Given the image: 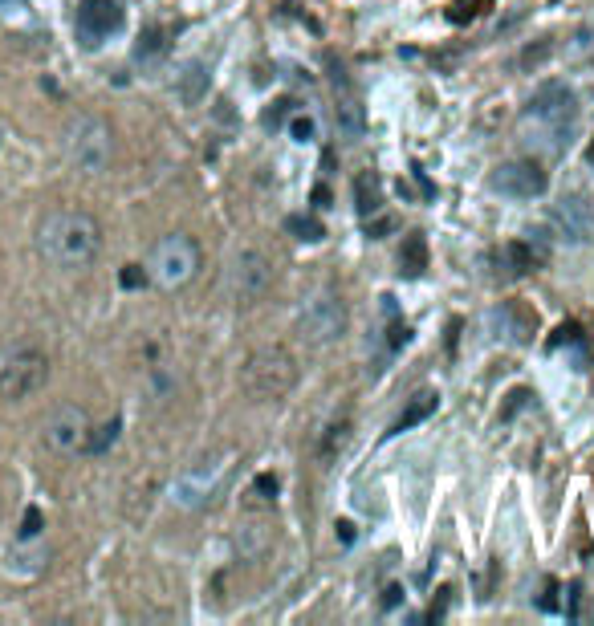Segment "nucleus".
<instances>
[{
	"instance_id": "nucleus-10",
	"label": "nucleus",
	"mask_w": 594,
	"mask_h": 626,
	"mask_svg": "<svg viewBox=\"0 0 594 626\" xmlns=\"http://www.w3.org/2000/svg\"><path fill=\"white\" fill-rule=\"evenodd\" d=\"M269 281H273V265L257 253V248H245V253L232 257V265H228V297L232 301H241V305L261 301Z\"/></svg>"
},
{
	"instance_id": "nucleus-11",
	"label": "nucleus",
	"mask_w": 594,
	"mask_h": 626,
	"mask_svg": "<svg viewBox=\"0 0 594 626\" xmlns=\"http://www.w3.org/2000/svg\"><path fill=\"white\" fill-rule=\"evenodd\" d=\"M546 171L542 163H533V159H513V163H501L493 175H489V187L509 200H533V196H542L546 192Z\"/></svg>"
},
{
	"instance_id": "nucleus-15",
	"label": "nucleus",
	"mask_w": 594,
	"mask_h": 626,
	"mask_svg": "<svg viewBox=\"0 0 594 626\" xmlns=\"http://www.w3.org/2000/svg\"><path fill=\"white\" fill-rule=\"evenodd\" d=\"M334 94H338V106H334V118H338V131L342 135H350V139H359L363 135V106H359V98L350 94V86H346V78H342V70L334 74Z\"/></svg>"
},
{
	"instance_id": "nucleus-13",
	"label": "nucleus",
	"mask_w": 594,
	"mask_h": 626,
	"mask_svg": "<svg viewBox=\"0 0 594 626\" xmlns=\"http://www.w3.org/2000/svg\"><path fill=\"white\" fill-rule=\"evenodd\" d=\"M550 224L554 232L566 240V244H586L594 236V208L586 196H566L554 212H550Z\"/></svg>"
},
{
	"instance_id": "nucleus-16",
	"label": "nucleus",
	"mask_w": 594,
	"mask_h": 626,
	"mask_svg": "<svg viewBox=\"0 0 594 626\" xmlns=\"http://www.w3.org/2000/svg\"><path fill=\"white\" fill-rule=\"evenodd\" d=\"M436 407H440V395H436V391H415V395L407 399V407L399 411V419L391 423L387 435H403V431H411V427H420L424 419L436 415Z\"/></svg>"
},
{
	"instance_id": "nucleus-7",
	"label": "nucleus",
	"mask_w": 594,
	"mask_h": 626,
	"mask_svg": "<svg viewBox=\"0 0 594 626\" xmlns=\"http://www.w3.org/2000/svg\"><path fill=\"white\" fill-rule=\"evenodd\" d=\"M45 448L57 452V456H74V452H86V440H90V415L78 407V403H62L53 407L45 427Z\"/></svg>"
},
{
	"instance_id": "nucleus-28",
	"label": "nucleus",
	"mask_w": 594,
	"mask_h": 626,
	"mask_svg": "<svg viewBox=\"0 0 594 626\" xmlns=\"http://www.w3.org/2000/svg\"><path fill=\"white\" fill-rule=\"evenodd\" d=\"M200 82H204V66H192V70H188V86H184V98H188V102L200 98Z\"/></svg>"
},
{
	"instance_id": "nucleus-17",
	"label": "nucleus",
	"mask_w": 594,
	"mask_h": 626,
	"mask_svg": "<svg viewBox=\"0 0 594 626\" xmlns=\"http://www.w3.org/2000/svg\"><path fill=\"white\" fill-rule=\"evenodd\" d=\"M424 269H428V240H424V232H411L403 240V248H399V273L403 277H420Z\"/></svg>"
},
{
	"instance_id": "nucleus-32",
	"label": "nucleus",
	"mask_w": 594,
	"mask_h": 626,
	"mask_svg": "<svg viewBox=\"0 0 594 626\" xmlns=\"http://www.w3.org/2000/svg\"><path fill=\"white\" fill-rule=\"evenodd\" d=\"M143 281H147V273H143L139 265H127V269H123V285H127V289H139Z\"/></svg>"
},
{
	"instance_id": "nucleus-18",
	"label": "nucleus",
	"mask_w": 594,
	"mask_h": 626,
	"mask_svg": "<svg viewBox=\"0 0 594 626\" xmlns=\"http://www.w3.org/2000/svg\"><path fill=\"white\" fill-rule=\"evenodd\" d=\"M350 431H354V419L350 415H338V419H330V427H326V435H322V448H318V456L330 464L334 456H342L346 452V444H350Z\"/></svg>"
},
{
	"instance_id": "nucleus-6",
	"label": "nucleus",
	"mask_w": 594,
	"mask_h": 626,
	"mask_svg": "<svg viewBox=\"0 0 594 626\" xmlns=\"http://www.w3.org/2000/svg\"><path fill=\"white\" fill-rule=\"evenodd\" d=\"M297 334H302L310 346H330L346 334V305L338 293L322 289L314 297H306L302 313H297Z\"/></svg>"
},
{
	"instance_id": "nucleus-5",
	"label": "nucleus",
	"mask_w": 594,
	"mask_h": 626,
	"mask_svg": "<svg viewBox=\"0 0 594 626\" xmlns=\"http://www.w3.org/2000/svg\"><path fill=\"white\" fill-rule=\"evenodd\" d=\"M196 273H200V244L188 232H171V236L155 240L151 257H147V281L175 293V289H184Z\"/></svg>"
},
{
	"instance_id": "nucleus-35",
	"label": "nucleus",
	"mask_w": 594,
	"mask_h": 626,
	"mask_svg": "<svg viewBox=\"0 0 594 626\" xmlns=\"http://www.w3.org/2000/svg\"><path fill=\"white\" fill-rule=\"evenodd\" d=\"M0 509H5V500H0Z\"/></svg>"
},
{
	"instance_id": "nucleus-29",
	"label": "nucleus",
	"mask_w": 594,
	"mask_h": 626,
	"mask_svg": "<svg viewBox=\"0 0 594 626\" xmlns=\"http://www.w3.org/2000/svg\"><path fill=\"white\" fill-rule=\"evenodd\" d=\"M574 342H582V334H578V326H562L554 338H550V350H558V346H574Z\"/></svg>"
},
{
	"instance_id": "nucleus-14",
	"label": "nucleus",
	"mask_w": 594,
	"mask_h": 626,
	"mask_svg": "<svg viewBox=\"0 0 594 626\" xmlns=\"http://www.w3.org/2000/svg\"><path fill=\"white\" fill-rule=\"evenodd\" d=\"M497 322L505 326V334H509L517 346L533 342V334H538V313H533L525 301H505V305L497 309Z\"/></svg>"
},
{
	"instance_id": "nucleus-26",
	"label": "nucleus",
	"mask_w": 594,
	"mask_h": 626,
	"mask_svg": "<svg viewBox=\"0 0 594 626\" xmlns=\"http://www.w3.org/2000/svg\"><path fill=\"white\" fill-rule=\"evenodd\" d=\"M289 135H293L297 143H310V139H314V118H310V114H306V118H293V122H289Z\"/></svg>"
},
{
	"instance_id": "nucleus-19",
	"label": "nucleus",
	"mask_w": 594,
	"mask_h": 626,
	"mask_svg": "<svg viewBox=\"0 0 594 626\" xmlns=\"http://www.w3.org/2000/svg\"><path fill=\"white\" fill-rule=\"evenodd\" d=\"M501 257H505V265H509V277H521V273H529L533 265H538V257H533V248H525L521 240L505 244V248H501Z\"/></svg>"
},
{
	"instance_id": "nucleus-9",
	"label": "nucleus",
	"mask_w": 594,
	"mask_h": 626,
	"mask_svg": "<svg viewBox=\"0 0 594 626\" xmlns=\"http://www.w3.org/2000/svg\"><path fill=\"white\" fill-rule=\"evenodd\" d=\"M228 452L224 456H212V460H196L180 480H175V505L180 509H200V505H208V500L216 496V488H220V480H224V472H228Z\"/></svg>"
},
{
	"instance_id": "nucleus-12",
	"label": "nucleus",
	"mask_w": 594,
	"mask_h": 626,
	"mask_svg": "<svg viewBox=\"0 0 594 626\" xmlns=\"http://www.w3.org/2000/svg\"><path fill=\"white\" fill-rule=\"evenodd\" d=\"M118 29H123V0H82V9H78V37L86 45H98V41H106Z\"/></svg>"
},
{
	"instance_id": "nucleus-31",
	"label": "nucleus",
	"mask_w": 594,
	"mask_h": 626,
	"mask_svg": "<svg viewBox=\"0 0 594 626\" xmlns=\"http://www.w3.org/2000/svg\"><path fill=\"white\" fill-rule=\"evenodd\" d=\"M37 533H41V513H37V509H29V513H25V529H21V541H33Z\"/></svg>"
},
{
	"instance_id": "nucleus-21",
	"label": "nucleus",
	"mask_w": 594,
	"mask_h": 626,
	"mask_svg": "<svg viewBox=\"0 0 594 626\" xmlns=\"http://www.w3.org/2000/svg\"><path fill=\"white\" fill-rule=\"evenodd\" d=\"M354 196H359V212H363V216H375V212H379V187H375L371 175L354 179Z\"/></svg>"
},
{
	"instance_id": "nucleus-24",
	"label": "nucleus",
	"mask_w": 594,
	"mask_h": 626,
	"mask_svg": "<svg viewBox=\"0 0 594 626\" xmlns=\"http://www.w3.org/2000/svg\"><path fill=\"white\" fill-rule=\"evenodd\" d=\"M297 240H322L326 232H322V224L314 220V216H289V224H285Z\"/></svg>"
},
{
	"instance_id": "nucleus-25",
	"label": "nucleus",
	"mask_w": 594,
	"mask_h": 626,
	"mask_svg": "<svg viewBox=\"0 0 594 626\" xmlns=\"http://www.w3.org/2000/svg\"><path fill=\"white\" fill-rule=\"evenodd\" d=\"M163 49H167V41H163V29H147V33L139 37V49H135V53H139L143 61H151V57H159Z\"/></svg>"
},
{
	"instance_id": "nucleus-22",
	"label": "nucleus",
	"mask_w": 594,
	"mask_h": 626,
	"mask_svg": "<svg viewBox=\"0 0 594 626\" xmlns=\"http://www.w3.org/2000/svg\"><path fill=\"white\" fill-rule=\"evenodd\" d=\"M485 5H493V0H452L448 17H452L456 25H464V21H477V17L485 13Z\"/></svg>"
},
{
	"instance_id": "nucleus-34",
	"label": "nucleus",
	"mask_w": 594,
	"mask_h": 626,
	"mask_svg": "<svg viewBox=\"0 0 594 626\" xmlns=\"http://www.w3.org/2000/svg\"><path fill=\"white\" fill-rule=\"evenodd\" d=\"M586 163H594V143H590V147H586Z\"/></svg>"
},
{
	"instance_id": "nucleus-30",
	"label": "nucleus",
	"mask_w": 594,
	"mask_h": 626,
	"mask_svg": "<svg viewBox=\"0 0 594 626\" xmlns=\"http://www.w3.org/2000/svg\"><path fill=\"white\" fill-rule=\"evenodd\" d=\"M253 492H261V500H273V496H277V476L261 472V476H257V484H253Z\"/></svg>"
},
{
	"instance_id": "nucleus-4",
	"label": "nucleus",
	"mask_w": 594,
	"mask_h": 626,
	"mask_svg": "<svg viewBox=\"0 0 594 626\" xmlns=\"http://www.w3.org/2000/svg\"><path fill=\"white\" fill-rule=\"evenodd\" d=\"M49 383V354L37 342L0 346V399L21 403Z\"/></svg>"
},
{
	"instance_id": "nucleus-1",
	"label": "nucleus",
	"mask_w": 594,
	"mask_h": 626,
	"mask_svg": "<svg viewBox=\"0 0 594 626\" xmlns=\"http://www.w3.org/2000/svg\"><path fill=\"white\" fill-rule=\"evenodd\" d=\"M37 253L53 269H86L102 253V224L82 208H53L37 224Z\"/></svg>"
},
{
	"instance_id": "nucleus-23",
	"label": "nucleus",
	"mask_w": 594,
	"mask_h": 626,
	"mask_svg": "<svg viewBox=\"0 0 594 626\" xmlns=\"http://www.w3.org/2000/svg\"><path fill=\"white\" fill-rule=\"evenodd\" d=\"M118 440V419H110L106 427H98V435H94V427H90V440H86V452L90 456H102L110 444Z\"/></svg>"
},
{
	"instance_id": "nucleus-8",
	"label": "nucleus",
	"mask_w": 594,
	"mask_h": 626,
	"mask_svg": "<svg viewBox=\"0 0 594 626\" xmlns=\"http://www.w3.org/2000/svg\"><path fill=\"white\" fill-rule=\"evenodd\" d=\"M110 127L102 118H78L74 127H70V139H66V151H70V159L82 167V171H102L106 163H110Z\"/></svg>"
},
{
	"instance_id": "nucleus-33",
	"label": "nucleus",
	"mask_w": 594,
	"mask_h": 626,
	"mask_svg": "<svg viewBox=\"0 0 594 626\" xmlns=\"http://www.w3.org/2000/svg\"><path fill=\"white\" fill-rule=\"evenodd\" d=\"M383 602L395 606V602H399V586H387V598H383Z\"/></svg>"
},
{
	"instance_id": "nucleus-2",
	"label": "nucleus",
	"mask_w": 594,
	"mask_h": 626,
	"mask_svg": "<svg viewBox=\"0 0 594 626\" xmlns=\"http://www.w3.org/2000/svg\"><path fill=\"white\" fill-rule=\"evenodd\" d=\"M574 118H578V102L566 86L550 82L542 86L538 94H533L525 118H521V139L529 147H538V151H562L570 127H574Z\"/></svg>"
},
{
	"instance_id": "nucleus-27",
	"label": "nucleus",
	"mask_w": 594,
	"mask_h": 626,
	"mask_svg": "<svg viewBox=\"0 0 594 626\" xmlns=\"http://www.w3.org/2000/svg\"><path fill=\"white\" fill-rule=\"evenodd\" d=\"M448 606H452V586H440V598H432L428 618H444V614H448Z\"/></svg>"
},
{
	"instance_id": "nucleus-3",
	"label": "nucleus",
	"mask_w": 594,
	"mask_h": 626,
	"mask_svg": "<svg viewBox=\"0 0 594 626\" xmlns=\"http://www.w3.org/2000/svg\"><path fill=\"white\" fill-rule=\"evenodd\" d=\"M241 387L257 403H277L297 387V358L285 346H261L241 366Z\"/></svg>"
},
{
	"instance_id": "nucleus-20",
	"label": "nucleus",
	"mask_w": 594,
	"mask_h": 626,
	"mask_svg": "<svg viewBox=\"0 0 594 626\" xmlns=\"http://www.w3.org/2000/svg\"><path fill=\"white\" fill-rule=\"evenodd\" d=\"M566 57H570V61H586V57H594V21L582 25V29L566 41Z\"/></svg>"
}]
</instances>
